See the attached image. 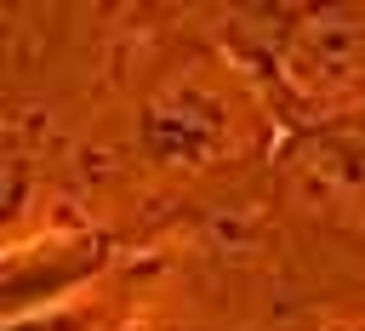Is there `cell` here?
I'll return each instance as SVG.
<instances>
[{"mask_svg":"<svg viewBox=\"0 0 365 331\" xmlns=\"http://www.w3.org/2000/svg\"><path fill=\"white\" fill-rule=\"evenodd\" d=\"M143 137L165 166H211V160H228L251 143V114L234 86L205 80V74H182L148 97Z\"/></svg>","mask_w":365,"mask_h":331,"instance_id":"obj_1","label":"cell"},{"mask_svg":"<svg viewBox=\"0 0 365 331\" xmlns=\"http://www.w3.org/2000/svg\"><path fill=\"white\" fill-rule=\"evenodd\" d=\"M285 68L314 97L365 91V6L308 11L285 40Z\"/></svg>","mask_w":365,"mask_h":331,"instance_id":"obj_2","label":"cell"},{"mask_svg":"<svg viewBox=\"0 0 365 331\" xmlns=\"http://www.w3.org/2000/svg\"><path fill=\"white\" fill-rule=\"evenodd\" d=\"M291 200L314 217H331L342 228H365V131H336L319 143H302L291 166Z\"/></svg>","mask_w":365,"mask_h":331,"instance_id":"obj_3","label":"cell"}]
</instances>
